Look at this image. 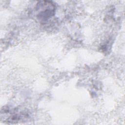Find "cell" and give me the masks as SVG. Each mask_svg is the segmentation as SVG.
Masks as SVG:
<instances>
[{"instance_id":"obj_1","label":"cell","mask_w":125,"mask_h":125,"mask_svg":"<svg viewBox=\"0 0 125 125\" xmlns=\"http://www.w3.org/2000/svg\"><path fill=\"white\" fill-rule=\"evenodd\" d=\"M37 10H40L37 15L38 18L41 21H45L54 15L55 6L51 2L42 1L38 3Z\"/></svg>"}]
</instances>
